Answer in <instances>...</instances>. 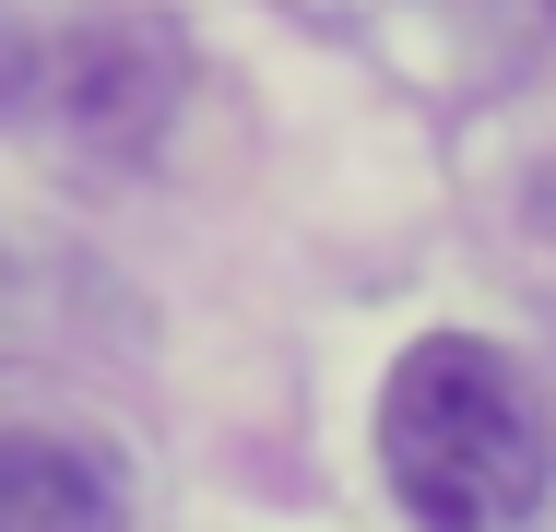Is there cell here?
I'll return each mask as SVG.
<instances>
[{"mask_svg":"<svg viewBox=\"0 0 556 532\" xmlns=\"http://www.w3.org/2000/svg\"><path fill=\"white\" fill-rule=\"evenodd\" d=\"M379 473L415 532H521L556 485L533 379L485 331H427L379 379Z\"/></svg>","mask_w":556,"mask_h":532,"instance_id":"obj_1","label":"cell"},{"mask_svg":"<svg viewBox=\"0 0 556 532\" xmlns=\"http://www.w3.org/2000/svg\"><path fill=\"white\" fill-rule=\"evenodd\" d=\"M178 96H190V36L166 12H84L48 36H0V130L72 166H142Z\"/></svg>","mask_w":556,"mask_h":532,"instance_id":"obj_2","label":"cell"},{"mask_svg":"<svg viewBox=\"0 0 556 532\" xmlns=\"http://www.w3.org/2000/svg\"><path fill=\"white\" fill-rule=\"evenodd\" d=\"M0 532H130V485L96 438L0 426Z\"/></svg>","mask_w":556,"mask_h":532,"instance_id":"obj_3","label":"cell"},{"mask_svg":"<svg viewBox=\"0 0 556 532\" xmlns=\"http://www.w3.org/2000/svg\"><path fill=\"white\" fill-rule=\"evenodd\" d=\"M545 12H556V0H545Z\"/></svg>","mask_w":556,"mask_h":532,"instance_id":"obj_4","label":"cell"}]
</instances>
